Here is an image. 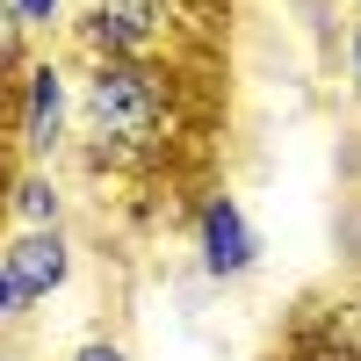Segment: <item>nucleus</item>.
I'll use <instances>...</instances> for the list:
<instances>
[{
    "label": "nucleus",
    "mask_w": 361,
    "mask_h": 361,
    "mask_svg": "<svg viewBox=\"0 0 361 361\" xmlns=\"http://www.w3.org/2000/svg\"><path fill=\"white\" fill-rule=\"evenodd\" d=\"M29 304H22V296H15V282H8V267H0V325H15Z\"/></svg>",
    "instance_id": "12"
},
{
    "label": "nucleus",
    "mask_w": 361,
    "mask_h": 361,
    "mask_svg": "<svg viewBox=\"0 0 361 361\" xmlns=\"http://www.w3.org/2000/svg\"><path fill=\"white\" fill-rule=\"evenodd\" d=\"M311 354L318 361H361V289H340L311 318Z\"/></svg>",
    "instance_id": "7"
},
{
    "label": "nucleus",
    "mask_w": 361,
    "mask_h": 361,
    "mask_svg": "<svg viewBox=\"0 0 361 361\" xmlns=\"http://www.w3.org/2000/svg\"><path fill=\"white\" fill-rule=\"evenodd\" d=\"M354 8H361V0H354Z\"/></svg>",
    "instance_id": "15"
},
{
    "label": "nucleus",
    "mask_w": 361,
    "mask_h": 361,
    "mask_svg": "<svg viewBox=\"0 0 361 361\" xmlns=\"http://www.w3.org/2000/svg\"><path fill=\"white\" fill-rule=\"evenodd\" d=\"M0 188H8V173H0Z\"/></svg>",
    "instance_id": "14"
},
{
    "label": "nucleus",
    "mask_w": 361,
    "mask_h": 361,
    "mask_svg": "<svg viewBox=\"0 0 361 361\" xmlns=\"http://www.w3.org/2000/svg\"><path fill=\"white\" fill-rule=\"evenodd\" d=\"M0 209L15 217V231H58L66 224V180L51 166H22V173H8V188H0Z\"/></svg>",
    "instance_id": "6"
},
{
    "label": "nucleus",
    "mask_w": 361,
    "mask_h": 361,
    "mask_svg": "<svg viewBox=\"0 0 361 361\" xmlns=\"http://www.w3.org/2000/svg\"><path fill=\"white\" fill-rule=\"evenodd\" d=\"M0 267H8V282H15L22 304L58 296L73 282V238H66V224L58 231H8L0 238Z\"/></svg>",
    "instance_id": "5"
},
{
    "label": "nucleus",
    "mask_w": 361,
    "mask_h": 361,
    "mask_svg": "<svg viewBox=\"0 0 361 361\" xmlns=\"http://www.w3.org/2000/svg\"><path fill=\"white\" fill-rule=\"evenodd\" d=\"M22 58H29V37H22L15 8L0 0V80H15V73H22Z\"/></svg>",
    "instance_id": "8"
},
{
    "label": "nucleus",
    "mask_w": 361,
    "mask_h": 361,
    "mask_svg": "<svg viewBox=\"0 0 361 361\" xmlns=\"http://www.w3.org/2000/svg\"><path fill=\"white\" fill-rule=\"evenodd\" d=\"M188 8L195 0H87L73 15V44L87 58H145V66H166Z\"/></svg>",
    "instance_id": "2"
},
{
    "label": "nucleus",
    "mask_w": 361,
    "mask_h": 361,
    "mask_svg": "<svg viewBox=\"0 0 361 361\" xmlns=\"http://www.w3.org/2000/svg\"><path fill=\"white\" fill-rule=\"evenodd\" d=\"M173 66L145 58H87L80 80V123H87V159L116 173H145L173 145Z\"/></svg>",
    "instance_id": "1"
},
{
    "label": "nucleus",
    "mask_w": 361,
    "mask_h": 361,
    "mask_svg": "<svg viewBox=\"0 0 361 361\" xmlns=\"http://www.w3.org/2000/svg\"><path fill=\"white\" fill-rule=\"evenodd\" d=\"M15 22H22V37H44V29L66 22V0H8Z\"/></svg>",
    "instance_id": "9"
},
{
    "label": "nucleus",
    "mask_w": 361,
    "mask_h": 361,
    "mask_svg": "<svg viewBox=\"0 0 361 361\" xmlns=\"http://www.w3.org/2000/svg\"><path fill=\"white\" fill-rule=\"evenodd\" d=\"M0 361H22V354H0Z\"/></svg>",
    "instance_id": "13"
},
{
    "label": "nucleus",
    "mask_w": 361,
    "mask_h": 361,
    "mask_svg": "<svg viewBox=\"0 0 361 361\" xmlns=\"http://www.w3.org/2000/svg\"><path fill=\"white\" fill-rule=\"evenodd\" d=\"M195 260H202L209 282H238V275L260 267V231H253L246 209H238V195L209 188L195 202Z\"/></svg>",
    "instance_id": "4"
},
{
    "label": "nucleus",
    "mask_w": 361,
    "mask_h": 361,
    "mask_svg": "<svg viewBox=\"0 0 361 361\" xmlns=\"http://www.w3.org/2000/svg\"><path fill=\"white\" fill-rule=\"evenodd\" d=\"M66 361H130V354L116 347V340H87V347H73Z\"/></svg>",
    "instance_id": "10"
},
{
    "label": "nucleus",
    "mask_w": 361,
    "mask_h": 361,
    "mask_svg": "<svg viewBox=\"0 0 361 361\" xmlns=\"http://www.w3.org/2000/svg\"><path fill=\"white\" fill-rule=\"evenodd\" d=\"M347 80H354V102H361V15L347 22Z\"/></svg>",
    "instance_id": "11"
},
{
    "label": "nucleus",
    "mask_w": 361,
    "mask_h": 361,
    "mask_svg": "<svg viewBox=\"0 0 361 361\" xmlns=\"http://www.w3.org/2000/svg\"><path fill=\"white\" fill-rule=\"evenodd\" d=\"M15 87V152L29 166H51L66 152V116H73V80L58 58H22V73L8 80Z\"/></svg>",
    "instance_id": "3"
}]
</instances>
